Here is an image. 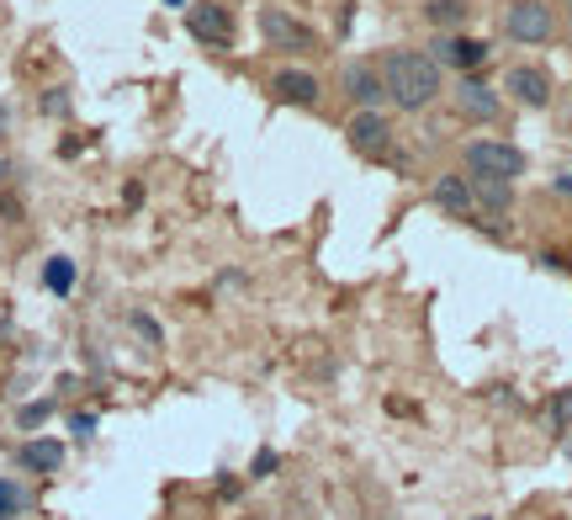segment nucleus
I'll list each match as a JSON object with an SVG mask.
<instances>
[{
    "mask_svg": "<svg viewBox=\"0 0 572 520\" xmlns=\"http://www.w3.org/2000/svg\"><path fill=\"white\" fill-rule=\"evenodd\" d=\"M382 86L403 112H424L440 96V64L419 54V48H392L382 59Z\"/></svg>",
    "mask_w": 572,
    "mask_h": 520,
    "instance_id": "obj_1",
    "label": "nucleus"
},
{
    "mask_svg": "<svg viewBox=\"0 0 572 520\" xmlns=\"http://www.w3.org/2000/svg\"><path fill=\"white\" fill-rule=\"evenodd\" d=\"M467 176L472 181H519L525 176V154L509 139H478L467 144Z\"/></svg>",
    "mask_w": 572,
    "mask_h": 520,
    "instance_id": "obj_2",
    "label": "nucleus"
},
{
    "mask_svg": "<svg viewBox=\"0 0 572 520\" xmlns=\"http://www.w3.org/2000/svg\"><path fill=\"white\" fill-rule=\"evenodd\" d=\"M504 32H509L514 43H525V48H541L557 32V16H551L546 0H514L509 16H504Z\"/></svg>",
    "mask_w": 572,
    "mask_h": 520,
    "instance_id": "obj_3",
    "label": "nucleus"
},
{
    "mask_svg": "<svg viewBox=\"0 0 572 520\" xmlns=\"http://www.w3.org/2000/svg\"><path fill=\"white\" fill-rule=\"evenodd\" d=\"M186 32H191L197 43H208V48H228V43H234V16H228V5H217V0H191V5H186Z\"/></svg>",
    "mask_w": 572,
    "mask_h": 520,
    "instance_id": "obj_4",
    "label": "nucleus"
},
{
    "mask_svg": "<svg viewBox=\"0 0 572 520\" xmlns=\"http://www.w3.org/2000/svg\"><path fill=\"white\" fill-rule=\"evenodd\" d=\"M451 107L467 118V123H498V118H504V101H498V91H493L487 80H478V75H461V80H456Z\"/></svg>",
    "mask_w": 572,
    "mask_h": 520,
    "instance_id": "obj_5",
    "label": "nucleus"
},
{
    "mask_svg": "<svg viewBox=\"0 0 572 520\" xmlns=\"http://www.w3.org/2000/svg\"><path fill=\"white\" fill-rule=\"evenodd\" d=\"M260 32H266L271 48H287V54H313V48H318V32L302 27L298 16H287V11H276V5L260 11Z\"/></svg>",
    "mask_w": 572,
    "mask_h": 520,
    "instance_id": "obj_6",
    "label": "nucleus"
},
{
    "mask_svg": "<svg viewBox=\"0 0 572 520\" xmlns=\"http://www.w3.org/2000/svg\"><path fill=\"white\" fill-rule=\"evenodd\" d=\"M339 86H345V96L356 101V112H377L382 101H388V86H382V69L377 64H366V59H350L345 69H339Z\"/></svg>",
    "mask_w": 572,
    "mask_h": 520,
    "instance_id": "obj_7",
    "label": "nucleus"
},
{
    "mask_svg": "<svg viewBox=\"0 0 572 520\" xmlns=\"http://www.w3.org/2000/svg\"><path fill=\"white\" fill-rule=\"evenodd\" d=\"M345 139H350V150L356 154H366V159H377V154H388V144H392V123L382 118V112H356L350 123H345Z\"/></svg>",
    "mask_w": 572,
    "mask_h": 520,
    "instance_id": "obj_8",
    "label": "nucleus"
},
{
    "mask_svg": "<svg viewBox=\"0 0 572 520\" xmlns=\"http://www.w3.org/2000/svg\"><path fill=\"white\" fill-rule=\"evenodd\" d=\"M429 48H435L429 59L440 64V69H478V64L487 59V43L467 37V32H440V37H435Z\"/></svg>",
    "mask_w": 572,
    "mask_h": 520,
    "instance_id": "obj_9",
    "label": "nucleus"
},
{
    "mask_svg": "<svg viewBox=\"0 0 572 520\" xmlns=\"http://www.w3.org/2000/svg\"><path fill=\"white\" fill-rule=\"evenodd\" d=\"M504 91L519 101V107H551V75H546L541 64H514L509 75H504Z\"/></svg>",
    "mask_w": 572,
    "mask_h": 520,
    "instance_id": "obj_10",
    "label": "nucleus"
},
{
    "mask_svg": "<svg viewBox=\"0 0 572 520\" xmlns=\"http://www.w3.org/2000/svg\"><path fill=\"white\" fill-rule=\"evenodd\" d=\"M271 91H276V101H287V107H313L324 86H318V75H307V69H281Z\"/></svg>",
    "mask_w": 572,
    "mask_h": 520,
    "instance_id": "obj_11",
    "label": "nucleus"
},
{
    "mask_svg": "<svg viewBox=\"0 0 572 520\" xmlns=\"http://www.w3.org/2000/svg\"><path fill=\"white\" fill-rule=\"evenodd\" d=\"M435 202H440L451 218L478 213V197H472V181H467V176H440V181H435Z\"/></svg>",
    "mask_w": 572,
    "mask_h": 520,
    "instance_id": "obj_12",
    "label": "nucleus"
},
{
    "mask_svg": "<svg viewBox=\"0 0 572 520\" xmlns=\"http://www.w3.org/2000/svg\"><path fill=\"white\" fill-rule=\"evenodd\" d=\"M59 462H64V446L54 435H37V441L22 446V467L27 473H59Z\"/></svg>",
    "mask_w": 572,
    "mask_h": 520,
    "instance_id": "obj_13",
    "label": "nucleus"
},
{
    "mask_svg": "<svg viewBox=\"0 0 572 520\" xmlns=\"http://www.w3.org/2000/svg\"><path fill=\"white\" fill-rule=\"evenodd\" d=\"M424 16L440 32H461L472 22V5H467V0H424Z\"/></svg>",
    "mask_w": 572,
    "mask_h": 520,
    "instance_id": "obj_14",
    "label": "nucleus"
},
{
    "mask_svg": "<svg viewBox=\"0 0 572 520\" xmlns=\"http://www.w3.org/2000/svg\"><path fill=\"white\" fill-rule=\"evenodd\" d=\"M467 181H472V176H467ZM472 197H478V208H487V213H509L514 181H472Z\"/></svg>",
    "mask_w": 572,
    "mask_h": 520,
    "instance_id": "obj_15",
    "label": "nucleus"
},
{
    "mask_svg": "<svg viewBox=\"0 0 572 520\" xmlns=\"http://www.w3.org/2000/svg\"><path fill=\"white\" fill-rule=\"evenodd\" d=\"M75 281H80V272H75V261H69V255H54V261L43 266V287H48L54 298H69V292H75Z\"/></svg>",
    "mask_w": 572,
    "mask_h": 520,
    "instance_id": "obj_16",
    "label": "nucleus"
},
{
    "mask_svg": "<svg viewBox=\"0 0 572 520\" xmlns=\"http://www.w3.org/2000/svg\"><path fill=\"white\" fill-rule=\"evenodd\" d=\"M22 505H27V494L16 489V484H5V478H0V520H5V516H16Z\"/></svg>",
    "mask_w": 572,
    "mask_h": 520,
    "instance_id": "obj_17",
    "label": "nucleus"
},
{
    "mask_svg": "<svg viewBox=\"0 0 572 520\" xmlns=\"http://www.w3.org/2000/svg\"><path fill=\"white\" fill-rule=\"evenodd\" d=\"M572 420V394H557V403H551V425L562 430Z\"/></svg>",
    "mask_w": 572,
    "mask_h": 520,
    "instance_id": "obj_18",
    "label": "nucleus"
},
{
    "mask_svg": "<svg viewBox=\"0 0 572 520\" xmlns=\"http://www.w3.org/2000/svg\"><path fill=\"white\" fill-rule=\"evenodd\" d=\"M48 414H54V403H27V409H22V425H43Z\"/></svg>",
    "mask_w": 572,
    "mask_h": 520,
    "instance_id": "obj_19",
    "label": "nucleus"
},
{
    "mask_svg": "<svg viewBox=\"0 0 572 520\" xmlns=\"http://www.w3.org/2000/svg\"><path fill=\"white\" fill-rule=\"evenodd\" d=\"M133 330H138L144 340H154V345H159V324H154L149 313H133Z\"/></svg>",
    "mask_w": 572,
    "mask_h": 520,
    "instance_id": "obj_20",
    "label": "nucleus"
},
{
    "mask_svg": "<svg viewBox=\"0 0 572 520\" xmlns=\"http://www.w3.org/2000/svg\"><path fill=\"white\" fill-rule=\"evenodd\" d=\"M69 430H75L80 441H86V435H96V414H75V420H69Z\"/></svg>",
    "mask_w": 572,
    "mask_h": 520,
    "instance_id": "obj_21",
    "label": "nucleus"
},
{
    "mask_svg": "<svg viewBox=\"0 0 572 520\" xmlns=\"http://www.w3.org/2000/svg\"><path fill=\"white\" fill-rule=\"evenodd\" d=\"M64 107H69V96H64V91H48V96H43V112H64Z\"/></svg>",
    "mask_w": 572,
    "mask_h": 520,
    "instance_id": "obj_22",
    "label": "nucleus"
},
{
    "mask_svg": "<svg viewBox=\"0 0 572 520\" xmlns=\"http://www.w3.org/2000/svg\"><path fill=\"white\" fill-rule=\"evenodd\" d=\"M271 467H276V452H260V457H255V478H266Z\"/></svg>",
    "mask_w": 572,
    "mask_h": 520,
    "instance_id": "obj_23",
    "label": "nucleus"
},
{
    "mask_svg": "<svg viewBox=\"0 0 572 520\" xmlns=\"http://www.w3.org/2000/svg\"><path fill=\"white\" fill-rule=\"evenodd\" d=\"M557 191H562V197H572V170H557Z\"/></svg>",
    "mask_w": 572,
    "mask_h": 520,
    "instance_id": "obj_24",
    "label": "nucleus"
},
{
    "mask_svg": "<svg viewBox=\"0 0 572 520\" xmlns=\"http://www.w3.org/2000/svg\"><path fill=\"white\" fill-rule=\"evenodd\" d=\"M568 22H572V0H568Z\"/></svg>",
    "mask_w": 572,
    "mask_h": 520,
    "instance_id": "obj_25",
    "label": "nucleus"
},
{
    "mask_svg": "<svg viewBox=\"0 0 572 520\" xmlns=\"http://www.w3.org/2000/svg\"><path fill=\"white\" fill-rule=\"evenodd\" d=\"M170 5H186V0H170Z\"/></svg>",
    "mask_w": 572,
    "mask_h": 520,
    "instance_id": "obj_26",
    "label": "nucleus"
},
{
    "mask_svg": "<svg viewBox=\"0 0 572 520\" xmlns=\"http://www.w3.org/2000/svg\"><path fill=\"white\" fill-rule=\"evenodd\" d=\"M478 520H493V516H478Z\"/></svg>",
    "mask_w": 572,
    "mask_h": 520,
    "instance_id": "obj_27",
    "label": "nucleus"
},
{
    "mask_svg": "<svg viewBox=\"0 0 572 520\" xmlns=\"http://www.w3.org/2000/svg\"><path fill=\"white\" fill-rule=\"evenodd\" d=\"M568 272H572V261H568Z\"/></svg>",
    "mask_w": 572,
    "mask_h": 520,
    "instance_id": "obj_28",
    "label": "nucleus"
},
{
    "mask_svg": "<svg viewBox=\"0 0 572 520\" xmlns=\"http://www.w3.org/2000/svg\"><path fill=\"white\" fill-rule=\"evenodd\" d=\"M5 520H11V516H5Z\"/></svg>",
    "mask_w": 572,
    "mask_h": 520,
    "instance_id": "obj_29",
    "label": "nucleus"
}]
</instances>
